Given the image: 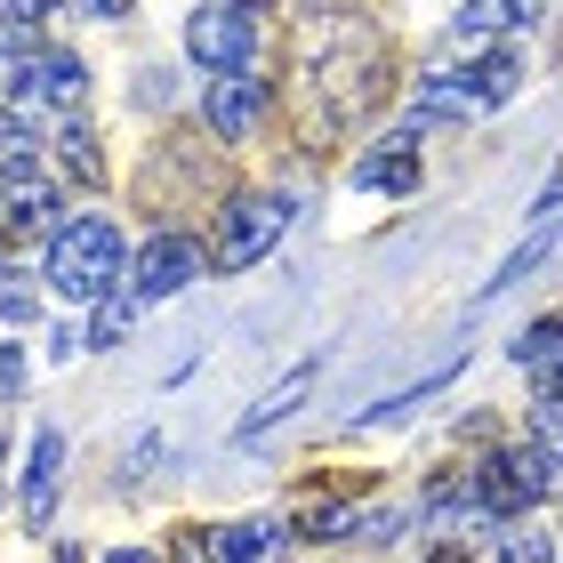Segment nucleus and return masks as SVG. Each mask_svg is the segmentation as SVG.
I'll return each mask as SVG.
<instances>
[{"instance_id":"obj_18","label":"nucleus","mask_w":563,"mask_h":563,"mask_svg":"<svg viewBox=\"0 0 563 563\" xmlns=\"http://www.w3.org/2000/svg\"><path fill=\"white\" fill-rule=\"evenodd\" d=\"M540 16V0H467L459 9V41H499V33H523Z\"/></svg>"},{"instance_id":"obj_12","label":"nucleus","mask_w":563,"mask_h":563,"mask_svg":"<svg viewBox=\"0 0 563 563\" xmlns=\"http://www.w3.org/2000/svg\"><path fill=\"white\" fill-rule=\"evenodd\" d=\"M57 483H65V434L41 427L33 434V467H24V523H33V531L57 516Z\"/></svg>"},{"instance_id":"obj_29","label":"nucleus","mask_w":563,"mask_h":563,"mask_svg":"<svg viewBox=\"0 0 563 563\" xmlns=\"http://www.w3.org/2000/svg\"><path fill=\"white\" fill-rule=\"evenodd\" d=\"M0 314H9V322H33L41 298H33V290H0Z\"/></svg>"},{"instance_id":"obj_3","label":"nucleus","mask_w":563,"mask_h":563,"mask_svg":"<svg viewBox=\"0 0 563 563\" xmlns=\"http://www.w3.org/2000/svg\"><path fill=\"white\" fill-rule=\"evenodd\" d=\"M467 492H475V516L516 523V516H531V507L555 492V459H548L540 443L492 451V459H475V467H467Z\"/></svg>"},{"instance_id":"obj_11","label":"nucleus","mask_w":563,"mask_h":563,"mask_svg":"<svg viewBox=\"0 0 563 563\" xmlns=\"http://www.w3.org/2000/svg\"><path fill=\"white\" fill-rule=\"evenodd\" d=\"M48 225V234H57V186H48V177H16V186H0V242H33Z\"/></svg>"},{"instance_id":"obj_31","label":"nucleus","mask_w":563,"mask_h":563,"mask_svg":"<svg viewBox=\"0 0 563 563\" xmlns=\"http://www.w3.org/2000/svg\"><path fill=\"white\" fill-rule=\"evenodd\" d=\"M137 9V0H97V16H130Z\"/></svg>"},{"instance_id":"obj_13","label":"nucleus","mask_w":563,"mask_h":563,"mask_svg":"<svg viewBox=\"0 0 563 563\" xmlns=\"http://www.w3.org/2000/svg\"><path fill=\"white\" fill-rule=\"evenodd\" d=\"M258 113H266L258 73H218V89H210V130H218V137H250V130H258Z\"/></svg>"},{"instance_id":"obj_17","label":"nucleus","mask_w":563,"mask_h":563,"mask_svg":"<svg viewBox=\"0 0 563 563\" xmlns=\"http://www.w3.org/2000/svg\"><path fill=\"white\" fill-rule=\"evenodd\" d=\"M306 387H314V363H298L290 378H274V387H266V395H258V402L242 411V427H234V434H242V443H258V434H266L274 419H290L298 402H306Z\"/></svg>"},{"instance_id":"obj_20","label":"nucleus","mask_w":563,"mask_h":563,"mask_svg":"<svg viewBox=\"0 0 563 563\" xmlns=\"http://www.w3.org/2000/svg\"><path fill=\"white\" fill-rule=\"evenodd\" d=\"M451 378H459V363H443V371H434V378H419V387H402L395 402H378V411H363V419H354V427H402V419H419V411H427V402H434V395H443V387H451Z\"/></svg>"},{"instance_id":"obj_32","label":"nucleus","mask_w":563,"mask_h":563,"mask_svg":"<svg viewBox=\"0 0 563 563\" xmlns=\"http://www.w3.org/2000/svg\"><path fill=\"white\" fill-rule=\"evenodd\" d=\"M106 563H153V555H145V548H121V555H106Z\"/></svg>"},{"instance_id":"obj_26","label":"nucleus","mask_w":563,"mask_h":563,"mask_svg":"<svg viewBox=\"0 0 563 563\" xmlns=\"http://www.w3.org/2000/svg\"><path fill=\"white\" fill-rule=\"evenodd\" d=\"M531 210H540V218H563V162L540 177V201H531Z\"/></svg>"},{"instance_id":"obj_14","label":"nucleus","mask_w":563,"mask_h":563,"mask_svg":"<svg viewBox=\"0 0 563 563\" xmlns=\"http://www.w3.org/2000/svg\"><path fill=\"white\" fill-rule=\"evenodd\" d=\"M41 121L33 113H16V106H0V186H16V177H33L41 169Z\"/></svg>"},{"instance_id":"obj_16","label":"nucleus","mask_w":563,"mask_h":563,"mask_svg":"<svg viewBox=\"0 0 563 563\" xmlns=\"http://www.w3.org/2000/svg\"><path fill=\"white\" fill-rule=\"evenodd\" d=\"M210 555H218V563H274V555H282V523H266V516L218 523V531H210Z\"/></svg>"},{"instance_id":"obj_23","label":"nucleus","mask_w":563,"mask_h":563,"mask_svg":"<svg viewBox=\"0 0 563 563\" xmlns=\"http://www.w3.org/2000/svg\"><path fill=\"white\" fill-rule=\"evenodd\" d=\"M499 563H555V540H548V531H531V523H516L499 540Z\"/></svg>"},{"instance_id":"obj_21","label":"nucleus","mask_w":563,"mask_h":563,"mask_svg":"<svg viewBox=\"0 0 563 563\" xmlns=\"http://www.w3.org/2000/svg\"><path fill=\"white\" fill-rule=\"evenodd\" d=\"M130 322H137V298H130V290H106V298H97V314H89V330H81V339H89L97 354H106V346H121V339H130Z\"/></svg>"},{"instance_id":"obj_8","label":"nucleus","mask_w":563,"mask_h":563,"mask_svg":"<svg viewBox=\"0 0 563 563\" xmlns=\"http://www.w3.org/2000/svg\"><path fill=\"white\" fill-rule=\"evenodd\" d=\"M194 274H201V242H194V234H153V242L137 250V266H130V298H137V306H162V298L186 290Z\"/></svg>"},{"instance_id":"obj_4","label":"nucleus","mask_w":563,"mask_h":563,"mask_svg":"<svg viewBox=\"0 0 563 563\" xmlns=\"http://www.w3.org/2000/svg\"><path fill=\"white\" fill-rule=\"evenodd\" d=\"M306 81L322 89V113H330V130H354L371 106H387V57H378V41L363 33V24H346V57H330L314 65Z\"/></svg>"},{"instance_id":"obj_15","label":"nucleus","mask_w":563,"mask_h":563,"mask_svg":"<svg viewBox=\"0 0 563 563\" xmlns=\"http://www.w3.org/2000/svg\"><path fill=\"white\" fill-rule=\"evenodd\" d=\"M48 16H57V0H0V57H41Z\"/></svg>"},{"instance_id":"obj_5","label":"nucleus","mask_w":563,"mask_h":563,"mask_svg":"<svg viewBox=\"0 0 563 563\" xmlns=\"http://www.w3.org/2000/svg\"><path fill=\"white\" fill-rule=\"evenodd\" d=\"M290 234V201L282 194H242V201H225V225H218V274H242V266H258L266 250Z\"/></svg>"},{"instance_id":"obj_28","label":"nucleus","mask_w":563,"mask_h":563,"mask_svg":"<svg viewBox=\"0 0 563 563\" xmlns=\"http://www.w3.org/2000/svg\"><path fill=\"white\" fill-rule=\"evenodd\" d=\"M540 411H563V346H555V363H548V378H540Z\"/></svg>"},{"instance_id":"obj_35","label":"nucleus","mask_w":563,"mask_h":563,"mask_svg":"<svg viewBox=\"0 0 563 563\" xmlns=\"http://www.w3.org/2000/svg\"><path fill=\"white\" fill-rule=\"evenodd\" d=\"M57 563H81V548H57Z\"/></svg>"},{"instance_id":"obj_30","label":"nucleus","mask_w":563,"mask_h":563,"mask_svg":"<svg viewBox=\"0 0 563 563\" xmlns=\"http://www.w3.org/2000/svg\"><path fill=\"white\" fill-rule=\"evenodd\" d=\"M169 555H177V563H218V555H210V540H201V531H186V540H177Z\"/></svg>"},{"instance_id":"obj_2","label":"nucleus","mask_w":563,"mask_h":563,"mask_svg":"<svg viewBox=\"0 0 563 563\" xmlns=\"http://www.w3.org/2000/svg\"><path fill=\"white\" fill-rule=\"evenodd\" d=\"M523 81V65L507 57V48H492V57H475V65H459V73H434V81L411 97V121L427 130V121H483L492 106H507Z\"/></svg>"},{"instance_id":"obj_19","label":"nucleus","mask_w":563,"mask_h":563,"mask_svg":"<svg viewBox=\"0 0 563 563\" xmlns=\"http://www.w3.org/2000/svg\"><path fill=\"white\" fill-rule=\"evenodd\" d=\"M555 234H563V218H540V225H531V234L516 242V258H507V266H492V282L475 290V306H483V298H499V290H516L523 274H540V258L555 250Z\"/></svg>"},{"instance_id":"obj_27","label":"nucleus","mask_w":563,"mask_h":563,"mask_svg":"<svg viewBox=\"0 0 563 563\" xmlns=\"http://www.w3.org/2000/svg\"><path fill=\"white\" fill-rule=\"evenodd\" d=\"M531 427H540V451L563 459V411H531Z\"/></svg>"},{"instance_id":"obj_6","label":"nucleus","mask_w":563,"mask_h":563,"mask_svg":"<svg viewBox=\"0 0 563 563\" xmlns=\"http://www.w3.org/2000/svg\"><path fill=\"white\" fill-rule=\"evenodd\" d=\"M363 499H371V475H314L298 483V516L282 531H298V540H346V531H363Z\"/></svg>"},{"instance_id":"obj_22","label":"nucleus","mask_w":563,"mask_h":563,"mask_svg":"<svg viewBox=\"0 0 563 563\" xmlns=\"http://www.w3.org/2000/svg\"><path fill=\"white\" fill-rule=\"evenodd\" d=\"M57 162H65V177H73V186H89V194L106 186V153H97V137L81 130V121H73V130L57 137Z\"/></svg>"},{"instance_id":"obj_33","label":"nucleus","mask_w":563,"mask_h":563,"mask_svg":"<svg viewBox=\"0 0 563 563\" xmlns=\"http://www.w3.org/2000/svg\"><path fill=\"white\" fill-rule=\"evenodd\" d=\"M225 9H242V16H250V9H274V0H225Z\"/></svg>"},{"instance_id":"obj_24","label":"nucleus","mask_w":563,"mask_h":563,"mask_svg":"<svg viewBox=\"0 0 563 563\" xmlns=\"http://www.w3.org/2000/svg\"><path fill=\"white\" fill-rule=\"evenodd\" d=\"M548 346H563V314H540V322L523 330V339H516V363H540Z\"/></svg>"},{"instance_id":"obj_25","label":"nucleus","mask_w":563,"mask_h":563,"mask_svg":"<svg viewBox=\"0 0 563 563\" xmlns=\"http://www.w3.org/2000/svg\"><path fill=\"white\" fill-rule=\"evenodd\" d=\"M0 402H24V354H0Z\"/></svg>"},{"instance_id":"obj_34","label":"nucleus","mask_w":563,"mask_h":563,"mask_svg":"<svg viewBox=\"0 0 563 563\" xmlns=\"http://www.w3.org/2000/svg\"><path fill=\"white\" fill-rule=\"evenodd\" d=\"M427 563H467V555H459V548H443V555H427Z\"/></svg>"},{"instance_id":"obj_10","label":"nucleus","mask_w":563,"mask_h":563,"mask_svg":"<svg viewBox=\"0 0 563 563\" xmlns=\"http://www.w3.org/2000/svg\"><path fill=\"white\" fill-rule=\"evenodd\" d=\"M419 177H427V162H419V130L378 137V145H363V162H354V186H363V194H411Z\"/></svg>"},{"instance_id":"obj_7","label":"nucleus","mask_w":563,"mask_h":563,"mask_svg":"<svg viewBox=\"0 0 563 563\" xmlns=\"http://www.w3.org/2000/svg\"><path fill=\"white\" fill-rule=\"evenodd\" d=\"M89 106V65L65 57V48H41V57L16 65V113H81Z\"/></svg>"},{"instance_id":"obj_1","label":"nucleus","mask_w":563,"mask_h":563,"mask_svg":"<svg viewBox=\"0 0 563 563\" xmlns=\"http://www.w3.org/2000/svg\"><path fill=\"white\" fill-rule=\"evenodd\" d=\"M121 266H130V250H121V225L113 218H65L57 234H48V282H57L65 298H106L121 290Z\"/></svg>"},{"instance_id":"obj_9","label":"nucleus","mask_w":563,"mask_h":563,"mask_svg":"<svg viewBox=\"0 0 563 563\" xmlns=\"http://www.w3.org/2000/svg\"><path fill=\"white\" fill-rule=\"evenodd\" d=\"M186 57L210 73H250V16L242 9H194L186 16Z\"/></svg>"}]
</instances>
